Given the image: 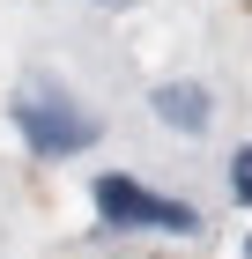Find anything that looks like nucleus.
<instances>
[{
	"label": "nucleus",
	"mask_w": 252,
	"mask_h": 259,
	"mask_svg": "<svg viewBox=\"0 0 252 259\" xmlns=\"http://www.w3.org/2000/svg\"><path fill=\"white\" fill-rule=\"evenodd\" d=\"M15 134L30 141V156H82V148H97V119L82 111V104H67L59 89H22L15 104Z\"/></svg>",
	"instance_id": "f257e3e1"
},
{
	"label": "nucleus",
	"mask_w": 252,
	"mask_h": 259,
	"mask_svg": "<svg viewBox=\"0 0 252 259\" xmlns=\"http://www.w3.org/2000/svg\"><path fill=\"white\" fill-rule=\"evenodd\" d=\"M97 215L112 222V230H171V237H193V230H200V215L186 207V200L149 193L141 178H119V170L97 178Z\"/></svg>",
	"instance_id": "f03ea898"
},
{
	"label": "nucleus",
	"mask_w": 252,
	"mask_h": 259,
	"mask_svg": "<svg viewBox=\"0 0 252 259\" xmlns=\"http://www.w3.org/2000/svg\"><path fill=\"white\" fill-rule=\"evenodd\" d=\"M149 104H156V119L178 126V134H208V119H215V104H208V89H200V81H163Z\"/></svg>",
	"instance_id": "7ed1b4c3"
},
{
	"label": "nucleus",
	"mask_w": 252,
	"mask_h": 259,
	"mask_svg": "<svg viewBox=\"0 0 252 259\" xmlns=\"http://www.w3.org/2000/svg\"><path fill=\"white\" fill-rule=\"evenodd\" d=\"M230 200H237V207H252V141L237 148V163H230Z\"/></svg>",
	"instance_id": "20e7f679"
},
{
	"label": "nucleus",
	"mask_w": 252,
	"mask_h": 259,
	"mask_svg": "<svg viewBox=\"0 0 252 259\" xmlns=\"http://www.w3.org/2000/svg\"><path fill=\"white\" fill-rule=\"evenodd\" d=\"M104 8H119V0H104Z\"/></svg>",
	"instance_id": "39448f33"
},
{
	"label": "nucleus",
	"mask_w": 252,
	"mask_h": 259,
	"mask_svg": "<svg viewBox=\"0 0 252 259\" xmlns=\"http://www.w3.org/2000/svg\"><path fill=\"white\" fill-rule=\"evenodd\" d=\"M245 259H252V244H245Z\"/></svg>",
	"instance_id": "423d86ee"
}]
</instances>
